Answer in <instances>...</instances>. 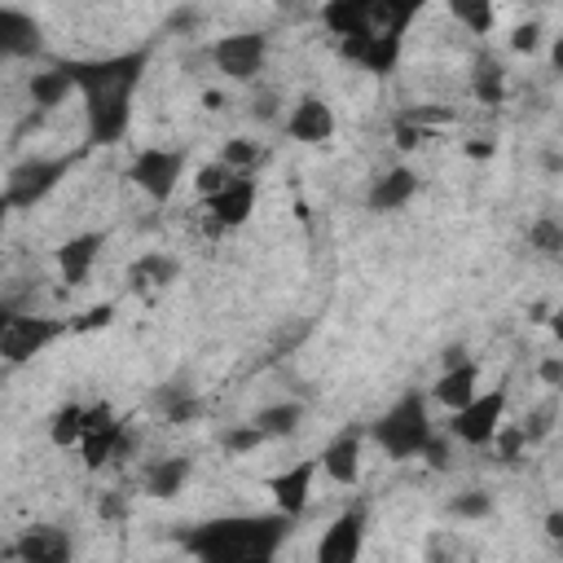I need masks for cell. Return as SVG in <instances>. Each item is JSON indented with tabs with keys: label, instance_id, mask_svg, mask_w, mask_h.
<instances>
[{
	"label": "cell",
	"instance_id": "cell-11",
	"mask_svg": "<svg viewBox=\"0 0 563 563\" xmlns=\"http://www.w3.org/2000/svg\"><path fill=\"white\" fill-rule=\"evenodd\" d=\"M255 194H260L255 176H251V172H233L216 194H207L211 220H216L220 229H238V224H246L251 211H255Z\"/></svg>",
	"mask_w": 563,
	"mask_h": 563
},
{
	"label": "cell",
	"instance_id": "cell-13",
	"mask_svg": "<svg viewBox=\"0 0 563 563\" xmlns=\"http://www.w3.org/2000/svg\"><path fill=\"white\" fill-rule=\"evenodd\" d=\"M286 136L299 145H325L334 136V110L321 97H299L286 114Z\"/></svg>",
	"mask_w": 563,
	"mask_h": 563
},
{
	"label": "cell",
	"instance_id": "cell-26",
	"mask_svg": "<svg viewBox=\"0 0 563 563\" xmlns=\"http://www.w3.org/2000/svg\"><path fill=\"white\" fill-rule=\"evenodd\" d=\"M79 431H84V405H62V409L53 413L48 440H53L57 449H70V444H79Z\"/></svg>",
	"mask_w": 563,
	"mask_h": 563
},
{
	"label": "cell",
	"instance_id": "cell-34",
	"mask_svg": "<svg viewBox=\"0 0 563 563\" xmlns=\"http://www.w3.org/2000/svg\"><path fill=\"white\" fill-rule=\"evenodd\" d=\"M510 48L515 53H537L541 48V22H519L510 31Z\"/></svg>",
	"mask_w": 563,
	"mask_h": 563
},
{
	"label": "cell",
	"instance_id": "cell-9",
	"mask_svg": "<svg viewBox=\"0 0 563 563\" xmlns=\"http://www.w3.org/2000/svg\"><path fill=\"white\" fill-rule=\"evenodd\" d=\"M128 176H132V185H136L141 194H150L154 202H167V198L176 194L180 176H185V150H167V145H145V150H141V154L132 158Z\"/></svg>",
	"mask_w": 563,
	"mask_h": 563
},
{
	"label": "cell",
	"instance_id": "cell-30",
	"mask_svg": "<svg viewBox=\"0 0 563 563\" xmlns=\"http://www.w3.org/2000/svg\"><path fill=\"white\" fill-rule=\"evenodd\" d=\"M449 515H457V519H488L493 515V493H479V488L457 493L449 501Z\"/></svg>",
	"mask_w": 563,
	"mask_h": 563
},
{
	"label": "cell",
	"instance_id": "cell-21",
	"mask_svg": "<svg viewBox=\"0 0 563 563\" xmlns=\"http://www.w3.org/2000/svg\"><path fill=\"white\" fill-rule=\"evenodd\" d=\"M303 418H308V409L299 400H277V405H264L251 422H255V431L264 440H286V435H295L303 427Z\"/></svg>",
	"mask_w": 563,
	"mask_h": 563
},
{
	"label": "cell",
	"instance_id": "cell-17",
	"mask_svg": "<svg viewBox=\"0 0 563 563\" xmlns=\"http://www.w3.org/2000/svg\"><path fill=\"white\" fill-rule=\"evenodd\" d=\"M400 48H405V40L339 35V53H343V57H352V62H361V66H365V70H374V75H387V70H396V62H400Z\"/></svg>",
	"mask_w": 563,
	"mask_h": 563
},
{
	"label": "cell",
	"instance_id": "cell-44",
	"mask_svg": "<svg viewBox=\"0 0 563 563\" xmlns=\"http://www.w3.org/2000/svg\"><path fill=\"white\" fill-rule=\"evenodd\" d=\"M9 211H13V207H9V202H4V194H0V229H4V216H9Z\"/></svg>",
	"mask_w": 563,
	"mask_h": 563
},
{
	"label": "cell",
	"instance_id": "cell-3",
	"mask_svg": "<svg viewBox=\"0 0 563 563\" xmlns=\"http://www.w3.org/2000/svg\"><path fill=\"white\" fill-rule=\"evenodd\" d=\"M427 0H325L321 26L334 35H374V40H405L413 18Z\"/></svg>",
	"mask_w": 563,
	"mask_h": 563
},
{
	"label": "cell",
	"instance_id": "cell-5",
	"mask_svg": "<svg viewBox=\"0 0 563 563\" xmlns=\"http://www.w3.org/2000/svg\"><path fill=\"white\" fill-rule=\"evenodd\" d=\"M62 334H70V321L62 317H40V312H13L4 334H0V361L9 365H26L35 361L48 343H57Z\"/></svg>",
	"mask_w": 563,
	"mask_h": 563
},
{
	"label": "cell",
	"instance_id": "cell-19",
	"mask_svg": "<svg viewBox=\"0 0 563 563\" xmlns=\"http://www.w3.org/2000/svg\"><path fill=\"white\" fill-rule=\"evenodd\" d=\"M475 391H479V365L466 356V361H457V365H444V374H440L435 387H431V400H440L444 409H457V405H466Z\"/></svg>",
	"mask_w": 563,
	"mask_h": 563
},
{
	"label": "cell",
	"instance_id": "cell-39",
	"mask_svg": "<svg viewBox=\"0 0 563 563\" xmlns=\"http://www.w3.org/2000/svg\"><path fill=\"white\" fill-rule=\"evenodd\" d=\"M466 154H471V158H493V141H471Z\"/></svg>",
	"mask_w": 563,
	"mask_h": 563
},
{
	"label": "cell",
	"instance_id": "cell-38",
	"mask_svg": "<svg viewBox=\"0 0 563 563\" xmlns=\"http://www.w3.org/2000/svg\"><path fill=\"white\" fill-rule=\"evenodd\" d=\"M537 374H541L545 387H559V383H563V361H559V356H545V361L537 365Z\"/></svg>",
	"mask_w": 563,
	"mask_h": 563
},
{
	"label": "cell",
	"instance_id": "cell-43",
	"mask_svg": "<svg viewBox=\"0 0 563 563\" xmlns=\"http://www.w3.org/2000/svg\"><path fill=\"white\" fill-rule=\"evenodd\" d=\"M9 317H13V308H4V303H0V334H4V325H9Z\"/></svg>",
	"mask_w": 563,
	"mask_h": 563
},
{
	"label": "cell",
	"instance_id": "cell-7",
	"mask_svg": "<svg viewBox=\"0 0 563 563\" xmlns=\"http://www.w3.org/2000/svg\"><path fill=\"white\" fill-rule=\"evenodd\" d=\"M506 400H510V391H506V387L475 391L466 405L449 409V413H453L449 435H453V440H462V444H471V449H484V444L493 440V431L501 427V418H506Z\"/></svg>",
	"mask_w": 563,
	"mask_h": 563
},
{
	"label": "cell",
	"instance_id": "cell-36",
	"mask_svg": "<svg viewBox=\"0 0 563 563\" xmlns=\"http://www.w3.org/2000/svg\"><path fill=\"white\" fill-rule=\"evenodd\" d=\"M110 317H114V308H110V303H101V308L84 312V321H70V334H75V330H92V325H110Z\"/></svg>",
	"mask_w": 563,
	"mask_h": 563
},
{
	"label": "cell",
	"instance_id": "cell-20",
	"mask_svg": "<svg viewBox=\"0 0 563 563\" xmlns=\"http://www.w3.org/2000/svg\"><path fill=\"white\" fill-rule=\"evenodd\" d=\"M13 554L26 559V563H62L70 554V537L62 528H53V523H40V528H26L22 532V541L13 545Z\"/></svg>",
	"mask_w": 563,
	"mask_h": 563
},
{
	"label": "cell",
	"instance_id": "cell-27",
	"mask_svg": "<svg viewBox=\"0 0 563 563\" xmlns=\"http://www.w3.org/2000/svg\"><path fill=\"white\" fill-rule=\"evenodd\" d=\"M180 273V264L176 260H167V255H141L132 268H128V277L141 286V282H150V286H163V282H172Z\"/></svg>",
	"mask_w": 563,
	"mask_h": 563
},
{
	"label": "cell",
	"instance_id": "cell-1",
	"mask_svg": "<svg viewBox=\"0 0 563 563\" xmlns=\"http://www.w3.org/2000/svg\"><path fill=\"white\" fill-rule=\"evenodd\" d=\"M145 66H150V48H128V53H110L92 62H66L70 84L84 97L88 145H114L128 136L132 92L145 79Z\"/></svg>",
	"mask_w": 563,
	"mask_h": 563
},
{
	"label": "cell",
	"instance_id": "cell-18",
	"mask_svg": "<svg viewBox=\"0 0 563 563\" xmlns=\"http://www.w3.org/2000/svg\"><path fill=\"white\" fill-rule=\"evenodd\" d=\"M413 194H418V172L413 167H391V172L374 176V185L365 194V207L378 211V216H387V211H400Z\"/></svg>",
	"mask_w": 563,
	"mask_h": 563
},
{
	"label": "cell",
	"instance_id": "cell-4",
	"mask_svg": "<svg viewBox=\"0 0 563 563\" xmlns=\"http://www.w3.org/2000/svg\"><path fill=\"white\" fill-rule=\"evenodd\" d=\"M431 431H435V422H431V405H427V396H422L418 387L405 391V396H400L387 413H378V422L369 427L374 444H378L391 462H409V457H418Z\"/></svg>",
	"mask_w": 563,
	"mask_h": 563
},
{
	"label": "cell",
	"instance_id": "cell-35",
	"mask_svg": "<svg viewBox=\"0 0 563 563\" xmlns=\"http://www.w3.org/2000/svg\"><path fill=\"white\" fill-rule=\"evenodd\" d=\"M427 141V128L409 123V119H396V150H418Z\"/></svg>",
	"mask_w": 563,
	"mask_h": 563
},
{
	"label": "cell",
	"instance_id": "cell-33",
	"mask_svg": "<svg viewBox=\"0 0 563 563\" xmlns=\"http://www.w3.org/2000/svg\"><path fill=\"white\" fill-rule=\"evenodd\" d=\"M229 176H233V172H229V167H224V163L216 158V163H202V167L194 172V185H198V194L207 198V194H216V189H220V185H224Z\"/></svg>",
	"mask_w": 563,
	"mask_h": 563
},
{
	"label": "cell",
	"instance_id": "cell-42",
	"mask_svg": "<svg viewBox=\"0 0 563 563\" xmlns=\"http://www.w3.org/2000/svg\"><path fill=\"white\" fill-rule=\"evenodd\" d=\"M101 515H110V519L123 515V501H119V497H101Z\"/></svg>",
	"mask_w": 563,
	"mask_h": 563
},
{
	"label": "cell",
	"instance_id": "cell-12",
	"mask_svg": "<svg viewBox=\"0 0 563 563\" xmlns=\"http://www.w3.org/2000/svg\"><path fill=\"white\" fill-rule=\"evenodd\" d=\"M44 53V31L31 13L0 4V62H26Z\"/></svg>",
	"mask_w": 563,
	"mask_h": 563
},
{
	"label": "cell",
	"instance_id": "cell-22",
	"mask_svg": "<svg viewBox=\"0 0 563 563\" xmlns=\"http://www.w3.org/2000/svg\"><path fill=\"white\" fill-rule=\"evenodd\" d=\"M189 471H194L189 457H154V462L145 466V493L158 497V501H167V497H176V493L185 488Z\"/></svg>",
	"mask_w": 563,
	"mask_h": 563
},
{
	"label": "cell",
	"instance_id": "cell-41",
	"mask_svg": "<svg viewBox=\"0 0 563 563\" xmlns=\"http://www.w3.org/2000/svg\"><path fill=\"white\" fill-rule=\"evenodd\" d=\"M167 26H172V31H185V26H194V13H172Z\"/></svg>",
	"mask_w": 563,
	"mask_h": 563
},
{
	"label": "cell",
	"instance_id": "cell-40",
	"mask_svg": "<svg viewBox=\"0 0 563 563\" xmlns=\"http://www.w3.org/2000/svg\"><path fill=\"white\" fill-rule=\"evenodd\" d=\"M545 532H550V537H563V515H559V510L545 515Z\"/></svg>",
	"mask_w": 563,
	"mask_h": 563
},
{
	"label": "cell",
	"instance_id": "cell-31",
	"mask_svg": "<svg viewBox=\"0 0 563 563\" xmlns=\"http://www.w3.org/2000/svg\"><path fill=\"white\" fill-rule=\"evenodd\" d=\"M418 457H422L431 471H449V457H453V435H449V431H444V435H440V431H431Z\"/></svg>",
	"mask_w": 563,
	"mask_h": 563
},
{
	"label": "cell",
	"instance_id": "cell-37",
	"mask_svg": "<svg viewBox=\"0 0 563 563\" xmlns=\"http://www.w3.org/2000/svg\"><path fill=\"white\" fill-rule=\"evenodd\" d=\"M251 114H255V119H277V92H255Z\"/></svg>",
	"mask_w": 563,
	"mask_h": 563
},
{
	"label": "cell",
	"instance_id": "cell-23",
	"mask_svg": "<svg viewBox=\"0 0 563 563\" xmlns=\"http://www.w3.org/2000/svg\"><path fill=\"white\" fill-rule=\"evenodd\" d=\"M70 70H66V62H57V66H48V70H35L31 75V84H26V92H31V106L35 110H57L66 97H70Z\"/></svg>",
	"mask_w": 563,
	"mask_h": 563
},
{
	"label": "cell",
	"instance_id": "cell-8",
	"mask_svg": "<svg viewBox=\"0 0 563 563\" xmlns=\"http://www.w3.org/2000/svg\"><path fill=\"white\" fill-rule=\"evenodd\" d=\"M207 57L216 62V70L224 79H238V84H251L260 70H264V57H268V35L264 31H233V35H220Z\"/></svg>",
	"mask_w": 563,
	"mask_h": 563
},
{
	"label": "cell",
	"instance_id": "cell-29",
	"mask_svg": "<svg viewBox=\"0 0 563 563\" xmlns=\"http://www.w3.org/2000/svg\"><path fill=\"white\" fill-rule=\"evenodd\" d=\"M528 246H532L537 255H559V251H563V224L550 220V216H541V220L528 229Z\"/></svg>",
	"mask_w": 563,
	"mask_h": 563
},
{
	"label": "cell",
	"instance_id": "cell-10",
	"mask_svg": "<svg viewBox=\"0 0 563 563\" xmlns=\"http://www.w3.org/2000/svg\"><path fill=\"white\" fill-rule=\"evenodd\" d=\"M365 528H369V506L365 501H352L347 510H339L334 523L317 541V563H352L365 545Z\"/></svg>",
	"mask_w": 563,
	"mask_h": 563
},
{
	"label": "cell",
	"instance_id": "cell-14",
	"mask_svg": "<svg viewBox=\"0 0 563 563\" xmlns=\"http://www.w3.org/2000/svg\"><path fill=\"white\" fill-rule=\"evenodd\" d=\"M361 440H365L361 427H343V431L321 449V457H317V466H321L334 484H343V488H352V484L361 479Z\"/></svg>",
	"mask_w": 563,
	"mask_h": 563
},
{
	"label": "cell",
	"instance_id": "cell-16",
	"mask_svg": "<svg viewBox=\"0 0 563 563\" xmlns=\"http://www.w3.org/2000/svg\"><path fill=\"white\" fill-rule=\"evenodd\" d=\"M101 246H106L101 233H75V238H66L57 246V273H62V282L66 286H84L88 273H92V264H97V255H101Z\"/></svg>",
	"mask_w": 563,
	"mask_h": 563
},
{
	"label": "cell",
	"instance_id": "cell-28",
	"mask_svg": "<svg viewBox=\"0 0 563 563\" xmlns=\"http://www.w3.org/2000/svg\"><path fill=\"white\" fill-rule=\"evenodd\" d=\"M220 163H224L229 172H251V167L260 163V145L246 141V136H229L224 150H220Z\"/></svg>",
	"mask_w": 563,
	"mask_h": 563
},
{
	"label": "cell",
	"instance_id": "cell-6",
	"mask_svg": "<svg viewBox=\"0 0 563 563\" xmlns=\"http://www.w3.org/2000/svg\"><path fill=\"white\" fill-rule=\"evenodd\" d=\"M70 154H62V158H22L18 167H9V176H4V202L9 207H35V202H44L57 185H62V176L70 172Z\"/></svg>",
	"mask_w": 563,
	"mask_h": 563
},
{
	"label": "cell",
	"instance_id": "cell-25",
	"mask_svg": "<svg viewBox=\"0 0 563 563\" xmlns=\"http://www.w3.org/2000/svg\"><path fill=\"white\" fill-rule=\"evenodd\" d=\"M444 4H449V13H453L471 35H488V31L497 26L493 0H444Z\"/></svg>",
	"mask_w": 563,
	"mask_h": 563
},
{
	"label": "cell",
	"instance_id": "cell-24",
	"mask_svg": "<svg viewBox=\"0 0 563 563\" xmlns=\"http://www.w3.org/2000/svg\"><path fill=\"white\" fill-rule=\"evenodd\" d=\"M471 92H475L479 106H501V97H506V66H501V57H493V53H479L475 57V66H471Z\"/></svg>",
	"mask_w": 563,
	"mask_h": 563
},
{
	"label": "cell",
	"instance_id": "cell-32",
	"mask_svg": "<svg viewBox=\"0 0 563 563\" xmlns=\"http://www.w3.org/2000/svg\"><path fill=\"white\" fill-rule=\"evenodd\" d=\"M220 444H224L229 453H251L255 444H264V435L255 431V422H242V427H229V431L220 435Z\"/></svg>",
	"mask_w": 563,
	"mask_h": 563
},
{
	"label": "cell",
	"instance_id": "cell-15",
	"mask_svg": "<svg viewBox=\"0 0 563 563\" xmlns=\"http://www.w3.org/2000/svg\"><path fill=\"white\" fill-rule=\"evenodd\" d=\"M312 475H317V457H303V462H295V466H286V471H277V475L268 479V493H273V501H277L282 515L299 519V515L308 510Z\"/></svg>",
	"mask_w": 563,
	"mask_h": 563
},
{
	"label": "cell",
	"instance_id": "cell-2",
	"mask_svg": "<svg viewBox=\"0 0 563 563\" xmlns=\"http://www.w3.org/2000/svg\"><path fill=\"white\" fill-rule=\"evenodd\" d=\"M290 515H220L180 537V545L202 563H268L290 537Z\"/></svg>",
	"mask_w": 563,
	"mask_h": 563
}]
</instances>
